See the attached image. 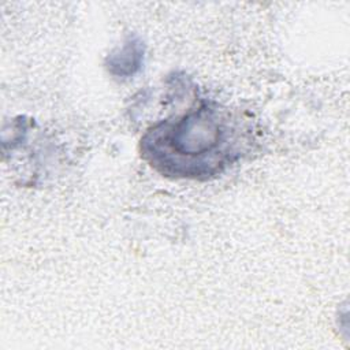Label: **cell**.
<instances>
[{
	"mask_svg": "<svg viewBox=\"0 0 350 350\" xmlns=\"http://www.w3.org/2000/svg\"><path fill=\"white\" fill-rule=\"evenodd\" d=\"M249 134L247 122L239 113L216 101L201 100L185 113L149 127L139 150L164 176L206 180L241 159Z\"/></svg>",
	"mask_w": 350,
	"mask_h": 350,
	"instance_id": "6da1fadb",
	"label": "cell"
},
{
	"mask_svg": "<svg viewBox=\"0 0 350 350\" xmlns=\"http://www.w3.org/2000/svg\"><path fill=\"white\" fill-rule=\"evenodd\" d=\"M145 45L138 37H127L122 46L113 49L105 57V67L115 78L126 79L134 77L142 67Z\"/></svg>",
	"mask_w": 350,
	"mask_h": 350,
	"instance_id": "7a4b0ae2",
	"label": "cell"
}]
</instances>
